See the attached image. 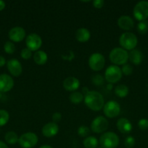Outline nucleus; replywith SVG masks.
Segmentation results:
<instances>
[{
	"label": "nucleus",
	"instance_id": "4be33fe9",
	"mask_svg": "<svg viewBox=\"0 0 148 148\" xmlns=\"http://www.w3.org/2000/svg\"><path fill=\"white\" fill-rule=\"evenodd\" d=\"M83 145L85 148H97L99 141L94 136H89L84 139L83 141Z\"/></svg>",
	"mask_w": 148,
	"mask_h": 148
},
{
	"label": "nucleus",
	"instance_id": "423d86ee",
	"mask_svg": "<svg viewBox=\"0 0 148 148\" xmlns=\"http://www.w3.org/2000/svg\"><path fill=\"white\" fill-rule=\"evenodd\" d=\"M39 142L38 136L33 132H26L22 134L18 140L20 146L23 148H32L37 145Z\"/></svg>",
	"mask_w": 148,
	"mask_h": 148
},
{
	"label": "nucleus",
	"instance_id": "39448f33",
	"mask_svg": "<svg viewBox=\"0 0 148 148\" xmlns=\"http://www.w3.org/2000/svg\"><path fill=\"white\" fill-rule=\"evenodd\" d=\"M121 69L116 65H110L104 72V79L110 84H115L122 78Z\"/></svg>",
	"mask_w": 148,
	"mask_h": 148
},
{
	"label": "nucleus",
	"instance_id": "f03ea898",
	"mask_svg": "<svg viewBox=\"0 0 148 148\" xmlns=\"http://www.w3.org/2000/svg\"><path fill=\"white\" fill-rule=\"evenodd\" d=\"M109 59L114 65H124L127 64L129 60V53L127 51L120 47L115 48L112 49L109 54Z\"/></svg>",
	"mask_w": 148,
	"mask_h": 148
},
{
	"label": "nucleus",
	"instance_id": "a211bd4d",
	"mask_svg": "<svg viewBox=\"0 0 148 148\" xmlns=\"http://www.w3.org/2000/svg\"><path fill=\"white\" fill-rule=\"evenodd\" d=\"M116 127L118 130L122 134H129L133 128L131 121L126 118L119 119L116 124Z\"/></svg>",
	"mask_w": 148,
	"mask_h": 148
},
{
	"label": "nucleus",
	"instance_id": "4c0bfd02",
	"mask_svg": "<svg viewBox=\"0 0 148 148\" xmlns=\"http://www.w3.org/2000/svg\"><path fill=\"white\" fill-rule=\"evenodd\" d=\"M5 6H6L5 2L0 0V11H1V10H4V9L5 8Z\"/></svg>",
	"mask_w": 148,
	"mask_h": 148
},
{
	"label": "nucleus",
	"instance_id": "412c9836",
	"mask_svg": "<svg viewBox=\"0 0 148 148\" xmlns=\"http://www.w3.org/2000/svg\"><path fill=\"white\" fill-rule=\"evenodd\" d=\"M48 59V56L46 52L44 51L39 50L36 51L33 54V60L35 63L38 65H44L46 63Z\"/></svg>",
	"mask_w": 148,
	"mask_h": 148
},
{
	"label": "nucleus",
	"instance_id": "7ed1b4c3",
	"mask_svg": "<svg viewBox=\"0 0 148 148\" xmlns=\"http://www.w3.org/2000/svg\"><path fill=\"white\" fill-rule=\"evenodd\" d=\"M100 146L103 148H116L120 140L117 134L113 132H107L101 135L99 140Z\"/></svg>",
	"mask_w": 148,
	"mask_h": 148
},
{
	"label": "nucleus",
	"instance_id": "f704fd0d",
	"mask_svg": "<svg viewBox=\"0 0 148 148\" xmlns=\"http://www.w3.org/2000/svg\"><path fill=\"white\" fill-rule=\"evenodd\" d=\"M52 118L53 122L57 124V123L59 122V121H61V119H62V114L59 112H55L52 114Z\"/></svg>",
	"mask_w": 148,
	"mask_h": 148
},
{
	"label": "nucleus",
	"instance_id": "0eeeda50",
	"mask_svg": "<svg viewBox=\"0 0 148 148\" xmlns=\"http://www.w3.org/2000/svg\"><path fill=\"white\" fill-rule=\"evenodd\" d=\"M133 14L135 19L139 22L146 20L148 17V1H140L136 3L133 7Z\"/></svg>",
	"mask_w": 148,
	"mask_h": 148
},
{
	"label": "nucleus",
	"instance_id": "9b49d317",
	"mask_svg": "<svg viewBox=\"0 0 148 148\" xmlns=\"http://www.w3.org/2000/svg\"><path fill=\"white\" fill-rule=\"evenodd\" d=\"M26 45L31 51H37L42 45L41 38L36 33H30L26 38Z\"/></svg>",
	"mask_w": 148,
	"mask_h": 148
},
{
	"label": "nucleus",
	"instance_id": "cd10ccee",
	"mask_svg": "<svg viewBox=\"0 0 148 148\" xmlns=\"http://www.w3.org/2000/svg\"><path fill=\"white\" fill-rule=\"evenodd\" d=\"M4 50L8 54H12L15 51V46L12 41H7L4 45Z\"/></svg>",
	"mask_w": 148,
	"mask_h": 148
},
{
	"label": "nucleus",
	"instance_id": "473e14b6",
	"mask_svg": "<svg viewBox=\"0 0 148 148\" xmlns=\"http://www.w3.org/2000/svg\"><path fill=\"white\" fill-rule=\"evenodd\" d=\"M135 139L132 136H129L124 140V145L126 148H133L135 145Z\"/></svg>",
	"mask_w": 148,
	"mask_h": 148
},
{
	"label": "nucleus",
	"instance_id": "6ab92c4d",
	"mask_svg": "<svg viewBox=\"0 0 148 148\" xmlns=\"http://www.w3.org/2000/svg\"><path fill=\"white\" fill-rule=\"evenodd\" d=\"M91 37L90 31L85 27H80L75 32V38L80 43H86Z\"/></svg>",
	"mask_w": 148,
	"mask_h": 148
},
{
	"label": "nucleus",
	"instance_id": "c756f323",
	"mask_svg": "<svg viewBox=\"0 0 148 148\" xmlns=\"http://www.w3.org/2000/svg\"><path fill=\"white\" fill-rule=\"evenodd\" d=\"M90 134V129L86 126H81L78 129V134L81 137H87Z\"/></svg>",
	"mask_w": 148,
	"mask_h": 148
},
{
	"label": "nucleus",
	"instance_id": "9d476101",
	"mask_svg": "<svg viewBox=\"0 0 148 148\" xmlns=\"http://www.w3.org/2000/svg\"><path fill=\"white\" fill-rule=\"evenodd\" d=\"M108 126L109 123L107 119L103 116H97L91 121L90 127L93 132L100 134L105 132L108 128Z\"/></svg>",
	"mask_w": 148,
	"mask_h": 148
},
{
	"label": "nucleus",
	"instance_id": "c85d7f7f",
	"mask_svg": "<svg viewBox=\"0 0 148 148\" xmlns=\"http://www.w3.org/2000/svg\"><path fill=\"white\" fill-rule=\"evenodd\" d=\"M104 79L101 75L100 74H97V75H94V76L91 77V82H93V84L97 86H101L104 84Z\"/></svg>",
	"mask_w": 148,
	"mask_h": 148
},
{
	"label": "nucleus",
	"instance_id": "bb28decb",
	"mask_svg": "<svg viewBox=\"0 0 148 148\" xmlns=\"http://www.w3.org/2000/svg\"><path fill=\"white\" fill-rule=\"evenodd\" d=\"M148 30V20L140 21L137 25V31L140 34H145Z\"/></svg>",
	"mask_w": 148,
	"mask_h": 148
},
{
	"label": "nucleus",
	"instance_id": "a878e982",
	"mask_svg": "<svg viewBox=\"0 0 148 148\" xmlns=\"http://www.w3.org/2000/svg\"><path fill=\"white\" fill-rule=\"evenodd\" d=\"M10 119V114L6 110L0 109V127L7 124Z\"/></svg>",
	"mask_w": 148,
	"mask_h": 148
},
{
	"label": "nucleus",
	"instance_id": "2eb2a0df",
	"mask_svg": "<svg viewBox=\"0 0 148 148\" xmlns=\"http://www.w3.org/2000/svg\"><path fill=\"white\" fill-rule=\"evenodd\" d=\"M62 86L65 90L69 91V92H74L79 88L80 81L76 77H68L64 79L62 82Z\"/></svg>",
	"mask_w": 148,
	"mask_h": 148
},
{
	"label": "nucleus",
	"instance_id": "ea45409f",
	"mask_svg": "<svg viewBox=\"0 0 148 148\" xmlns=\"http://www.w3.org/2000/svg\"><path fill=\"white\" fill-rule=\"evenodd\" d=\"M39 148H53L52 146L49 145H41Z\"/></svg>",
	"mask_w": 148,
	"mask_h": 148
},
{
	"label": "nucleus",
	"instance_id": "e433bc0d",
	"mask_svg": "<svg viewBox=\"0 0 148 148\" xmlns=\"http://www.w3.org/2000/svg\"><path fill=\"white\" fill-rule=\"evenodd\" d=\"M6 64V60L2 56H0V67L4 66Z\"/></svg>",
	"mask_w": 148,
	"mask_h": 148
},
{
	"label": "nucleus",
	"instance_id": "b1692460",
	"mask_svg": "<svg viewBox=\"0 0 148 148\" xmlns=\"http://www.w3.org/2000/svg\"><path fill=\"white\" fill-rule=\"evenodd\" d=\"M4 140L6 143L9 145H15L17 143H18L19 137L17 134L15 132L10 131L6 133L4 136Z\"/></svg>",
	"mask_w": 148,
	"mask_h": 148
},
{
	"label": "nucleus",
	"instance_id": "f8f14e48",
	"mask_svg": "<svg viewBox=\"0 0 148 148\" xmlns=\"http://www.w3.org/2000/svg\"><path fill=\"white\" fill-rule=\"evenodd\" d=\"M26 30H24L23 27H20V26L12 27V29H10L8 33L9 38L10 39V40L16 42V43L22 41L26 37Z\"/></svg>",
	"mask_w": 148,
	"mask_h": 148
},
{
	"label": "nucleus",
	"instance_id": "393cba45",
	"mask_svg": "<svg viewBox=\"0 0 148 148\" xmlns=\"http://www.w3.org/2000/svg\"><path fill=\"white\" fill-rule=\"evenodd\" d=\"M69 99L71 102L73 104H78L82 102L84 99V96L81 92L78 91H74L71 93L69 96Z\"/></svg>",
	"mask_w": 148,
	"mask_h": 148
},
{
	"label": "nucleus",
	"instance_id": "dca6fc26",
	"mask_svg": "<svg viewBox=\"0 0 148 148\" xmlns=\"http://www.w3.org/2000/svg\"><path fill=\"white\" fill-rule=\"evenodd\" d=\"M42 134L46 137H52L59 132V127L55 122H49L42 127Z\"/></svg>",
	"mask_w": 148,
	"mask_h": 148
},
{
	"label": "nucleus",
	"instance_id": "72a5a7b5",
	"mask_svg": "<svg viewBox=\"0 0 148 148\" xmlns=\"http://www.w3.org/2000/svg\"><path fill=\"white\" fill-rule=\"evenodd\" d=\"M138 127L142 130H146L148 129V119H142L138 122Z\"/></svg>",
	"mask_w": 148,
	"mask_h": 148
},
{
	"label": "nucleus",
	"instance_id": "5701e85b",
	"mask_svg": "<svg viewBox=\"0 0 148 148\" xmlns=\"http://www.w3.org/2000/svg\"><path fill=\"white\" fill-rule=\"evenodd\" d=\"M115 94L119 98H125L128 95L129 90L128 87L125 85H119L115 88Z\"/></svg>",
	"mask_w": 148,
	"mask_h": 148
},
{
	"label": "nucleus",
	"instance_id": "58836bf2",
	"mask_svg": "<svg viewBox=\"0 0 148 148\" xmlns=\"http://www.w3.org/2000/svg\"><path fill=\"white\" fill-rule=\"evenodd\" d=\"M0 148H9V147L6 143H4V142L0 140Z\"/></svg>",
	"mask_w": 148,
	"mask_h": 148
},
{
	"label": "nucleus",
	"instance_id": "2f4dec72",
	"mask_svg": "<svg viewBox=\"0 0 148 148\" xmlns=\"http://www.w3.org/2000/svg\"><path fill=\"white\" fill-rule=\"evenodd\" d=\"M33 54H32V51L30 50H29L27 48H25V49H22L21 52H20V56L22 57V59H25V60H28V59H30L32 57Z\"/></svg>",
	"mask_w": 148,
	"mask_h": 148
},
{
	"label": "nucleus",
	"instance_id": "aec40b11",
	"mask_svg": "<svg viewBox=\"0 0 148 148\" xmlns=\"http://www.w3.org/2000/svg\"><path fill=\"white\" fill-rule=\"evenodd\" d=\"M129 60L135 65H139L143 60V54L139 49H133L129 53Z\"/></svg>",
	"mask_w": 148,
	"mask_h": 148
},
{
	"label": "nucleus",
	"instance_id": "f257e3e1",
	"mask_svg": "<svg viewBox=\"0 0 148 148\" xmlns=\"http://www.w3.org/2000/svg\"><path fill=\"white\" fill-rule=\"evenodd\" d=\"M84 103L89 109L94 111H99L104 107V101L102 95L96 90L89 91L84 95Z\"/></svg>",
	"mask_w": 148,
	"mask_h": 148
},
{
	"label": "nucleus",
	"instance_id": "20e7f679",
	"mask_svg": "<svg viewBox=\"0 0 148 148\" xmlns=\"http://www.w3.org/2000/svg\"><path fill=\"white\" fill-rule=\"evenodd\" d=\"M137 43L138 39L136 35L130 32L123 33L119 38V44L125 50H133L137 46Z\"/></svg>",
	"mask_w": 148,
	"mask_h": 148
},
{
	"label": "nucleus",
	"instance_id": "a19ab883",
	"mask_svg": "<svg viewBox=\"0 0 148 148\" xmlns=\"http://www.w3.org/2000/svg\"><path fill=\"white\" fill-rule=\"evenodd\" d=\"M89 90L88 88H83V89H82V92H84V93H85V95L87 93V92H89Z\"/></svg>",
	"mask_w": 148,
	"mask_h": 148
},
{
	"label": "nucleus",
	"instance_id": "7c9ffc66",
	"mask_svg": "<svg viewBox=\"0 0 148 148\" xmlns=\"http://www.w3.org/2000/svg\"><path fill=\"white\" fill-rule=\"evenodd\" d=\"M122 74H123L126 76H129L133 72V67L131 65L129 64H126L123 65L121 68Z\"/></svg>",
	"mask_w": 148,
	"mask_h": 148
},
{
	"label": "nucleus",
	"instance_id": "1a4fd4ad",
	"mask_svg": "<svg viewBox=\"0 0 148 148\" xmlns=\"http://www.w3.org/2000/svg\"><path fill=\"white\" fill-rule=\"evenodd\" d=\"M103 112L107 118L117 117L120 113V104L115 101H107L103 107Z\"/></svg>",
	"mask_w": 148,
	"mask_h": 148
},
{
	"label": "nucleus",
	"instance_id": "4468645a",
	"mask_svg": "<svg viewBox=\"0 0 148 148\" xmlns=\"http://www.w3.org/2000/svg\"><path fill=\"white\" fill-rule=\"evenodd\" d=\"M9 72L14 77H19L23 72V66L17 59H10L7 64Z\"/></svg>",
	"mask_w": 148,
	"mask_h": 148
},
{
	"label": "nucleus",
	"instance_id": "ddd939ff",
	"mask_svg": "<svg viewBox=\"0 0 148 148\" xmlns=\"http://www.w3.org/2000/svg\"><path fill=\"white\" fill-rule=\"evenodd\" d=\"M14 87V80L7 74L0 75V92H7Z\"/></svg>",
	"mask_w": 148,
	"mask_h": 148
},
{
	"label": "nucleus",
	"instance_id": "f3484780",
	"mask_svg": "<svg viewBox=\"0 0 148 148\" xmlns=\"http://www.w3.org/2000/svg\"><path fill=\"white\" fill-rule=\"evenodd\" d=\"M118 25L123 30H130L134 26V22L130 16L122 15L118 20Z\"/></svg>",
	"mask_w": 148,
	"mask_h": 148
},
{
	"label": "nucleus",
	"instance_id": "6e6552de",
	"mask_svg": "<svg viewBox=\"0 0 148 148\" xmlns=\"http://www.w3.org/2000/svg\"><path fill=\"white\" fill-rule=\"evenodd\" d=\"M105 64L104 56L100 53H94L89 58V66L93 71L98 72L104 68Z\"/></svg>",
	"mask_w": 148,
	"mask_h": 148
},
{
	"label": "nucleus",
	"instance_id": "c9c22d12",
	"mask_svg": "<svg viewBox=\"0 0 148 148\" xmlns=\"http://www.w3.org/2000/svg\"><path fill=\"white\" fill-rule=\"evenodd\" d=\"M93 6L97 9H100L103 7L104 4V1L103 0H94L92 1Z\"/></svg>",
	"mask_w": 148,
	"mask_h": 148
},
{
	"label": "nucleus",
	"instance_id": "79ce46f5",
	"mask_svg": "<svg viewBox=\"0 0 148 148\" xmlns=\"http://www.w3.org/2000/svg\"><path fill=\"white\" fill-rule=\"evenodd\" d=\"M97 148H103V147H102L101 146H100V147H97Z\"/></svg>",
	"mask_w": 148,
	"mask_h": 148
}]
</instances>
